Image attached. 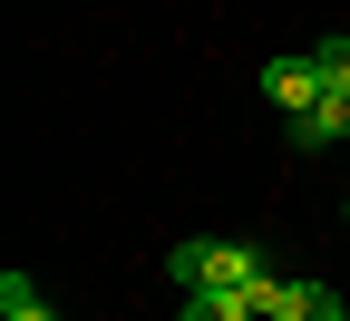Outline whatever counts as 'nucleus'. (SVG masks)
Returning <instances> with one entry per match:
<instances>
[{
    "label": "nucleus",
    "instance_id": "6",
    "mask_svg": "<svg viewBox=\"0 0 350 321\" xmlns=\"http://www.w3.org/2000/svg\"><path fill=\"white\" fill-rule=\"evenodd\" d=\"M175 321H253V292H185Z\"/></svg>",
    "mask_w": 350,
    "mask_h": 321
},
{
    "label": "nucleus",
    "instance_id": "8",
    "mask_svg": "<svg viewBox=\"0 0 350 321\" xmlns=\"http://www.w3.org/2000/svg\"><path fill=\"white\" fill-rule=\"evenodd\" d=\"M165 283H175V292H204V234L165 253Z\"/></svg>",
    "mask_w": 350,
    "mask_h": 321
},
{
    "label": "nucleus",
    "instance_id": "4",
    "mask_svg": "<svg viewBox=\"0 0 350 321\" xmlns=\"http://www.w3.org/2000/svg\"><path fill=\"white\" fill-rule=\"evenodd\" d=\"M282 321H350V302L321 283V272H292V311Z\"/></svg>",
    "mask_w": 350,
    "mask_h": 321
},
{
    "label": "nucleus",
    "instance_id": "2",
    "mask_svg": "<svg viewBox=\"0 0 350 321\" xmlns=\"http://www.w3.org/2000/svg\"><path fill=\"white\" fill-rule=\"evenodd\" d=\"M253 283H262L253 244H224V234H204V292H253Z\"/></svg>",
    "mask_w": 350,
    "mask_h": 321
},
{
    "label": "nucleus",
    "instance_id": "1",
    "mask_svg": "<svg viewBox=\"0 0 350 321\" xmlns=\"http://www.w3.org/2000/svg\"><path fill=\"white\" fill-rule=\"evenodd\" d=\"M262 98H273L282 117H301V107H321L331 88H321V68H312V49H282V59H262Z\"/></svg>",
    "mask_w": 350,
    "mask_h": 321
},
{
    "label": "nucleus",
    "instance_id": "5",
    "mask_svg": "<svg viewBox=\"0 0 350 321\" xmlns=\"http://www.w3.org/2000/svg\"><path fill=\"white\" fill-rule=\"evenodd\" d=\"M0 321H59V311H49V292L29 272H0Z\"/></svg>",
    "mask_w": 350,
    "mask_h": 321
},
{
    "label": "nucleus",
    "instance_id": "3",
    "mask_svg": "<svg viewBox=\"0 0 350 321\" xmlns=\"http://www.w3.org/2000/svg\"><path fill=\"white\" fill-rule=\"evenodd\" d=\"M340 136H350V88H331L321 107H301V117H292V146H301V156H321V146H340Z\"/></svg>",
    "mask_w": 350,
    "mask_h": 321
},
{
    "label": "nucleus",
    "instance_id": "7",
    "mask_svg": "<svg viewBox=\"0 0 350 321\" xmlns=\"http://www.w3.org/2000/svg\"><path fill=\"white\" fill-rule=\"evenodd\" d=\"M312 68H321V88H350V29L312 39Z\"/></svg>",
    "mask_w": 350,
    "mask_h": 321
}]
</instances>
